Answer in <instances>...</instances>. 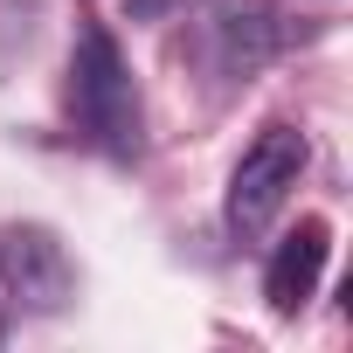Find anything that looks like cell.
<instances>
[{"label":"cell","mask_w":353,"mask_h":353,"mask_svg":"<svg viewBox=\"0 0 353 353\" xmlns=\"http://www.w3.org/2000/svg\"><path fill=\"white\" fill-rule=\"evenodd\" d=\"M70 118L77 132L111 152V159H132L145 145V104H139V83H132V63L125 49L111 42L104 21H77V49H70Z\"/></svg>","instance_id":"6da1fadb"},{"label":"cell","mask_w":353,"mask_h":353,"mask_svg":"<svg viewBox=\"0 0 353 353\" xmlns=\"http://www.w3.org/2000/svg\"><path fill=\"white\" fill-rule=\"evenodd\" d=\"M305 166H312V145H305L298 125H263V132L243 145V159H236V173H229V201H222V215H229V229H236L243 243L263 236V229L284 215L291 188L305 181Z\"/></svg>","instance_id":"7a4b0ae2"},{"label":"cell","mask_w":353,"mask_h":353,"mask_svg":"<svg viewBox=\"0 0 353 353\" xmlns=\"http://www.w3.org/2000/svg\"><path fill=\"white\" fill-rule=\"evenodd\" d=\"M0 284L21 312H63L77 298V263L56 229L42 222H8L0 229Z\"/></svg>","instance_id":"3957f363"},{"label":"cell","mask_w":353,"mask_h":353,"mask_svg":"<svg viewBox=\"0 0 353 353\" xmlns=\"http://www.w3.org/2000/svg\"><path fill=\"white\" fill-rule=\"evenodd\" d=\"M277 42H284V28H277V8H270V0H215V8L201 14V35H194L201 63H208L222 83H250V77L277 56Z\"/></svg>","instance_id":"277c9868"},{"label":"cell","mask_w":353,"mask_h":353,"mask_svg":"<svg viewBox=\"0 0 353 353\" xmlns=\"http://www.w3.org/2000/svg\"><path fill=\"white\" fill-rule=\"evenodd\" d=\"M325 256H332V222H325V215H305V222L277 243V256H270V270H263V298H270L277 319H291V312L312 305V291H319V277H325Z\"/></svg>","instance_id":"5b68a950"},{"label":"cell","mask_w":353,"mask_h":353,"mask_svg":"<svg viewBox=\"0 0 353 353\" xmlns=\"http://www.w3.org/2000/svg\"><path fill=\"white\" fill-rule=\"evenodd\" d=\"M188 0H125V14L132 21H166V14H181Z\"/></svg>","instance_id":"8992f818"}]
</instances>
